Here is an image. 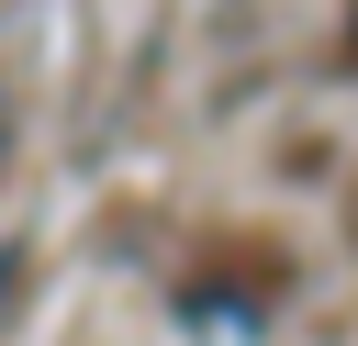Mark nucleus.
<instances>
[{
	"mask_svg": "<svg viewBox=\"0 0 358 346\" xmlns=\"http://www.w3.org/2000/svg\"><path fill=\"white\" fill-rule=\"evenodd\" d=\"M347 67H358V22H347Z\"/></svg>",
	"mask_w": 358,
	"mask_h": 346,
	"instance_id": "nucleus-1",
	"label": "nucleus"
}]
</instances>
